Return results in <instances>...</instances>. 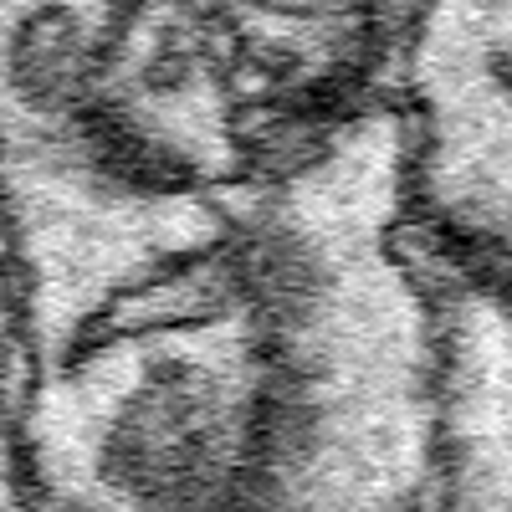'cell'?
I'll list each match as a JSON object with an SVG mask.
<instances>
[{
  "instance_id": "cell-1",
  "label": "cell",
  "mask_w": 512,
  "mask_h": 512,
  "mask_svg": "<svg viewBox=\"0 0 512 512\" xmlns=\"http://www.w3.org/2000/svg\"><path fill=\"white\" fill-rule=\"evenodd\" d=\"M436 277L390 98L47 354L0 272V512H431Z\"/></svg>"
},
{
  "instance_id": "cell-4",
  "label": "cell",
  "mask_w": 512,
  "mask_h": 512,
  "mask_svg": "<svg viewBox=\"0 0 512 512\" xmlns=\"http://www.w3.org/2000/svg\"><path fill=\"white\" fill-rule=\"evenodd\" d=\"M436 262L431 512H512V272Z\"/></svg>"
},
{
  "instance_id": "cell-5",
  "label": "cell",
  "mask_w": 512,
  "mask_h": 512,
  "mask_svg": "<svg viewBox=\"0 0 512 512\" xmlns=\"http://www.w3.org/2000/svg\"><path fill=\"white\" fill-rule=\"evenodd\" d=\"M128 0H0V169L88 139Z\"/></svg>"
},
{
  "instance_id": "cell-3",
  "label": "cell",
  "mask_w": 512,
  "mask_h": 512,
  "mask_svg": "<svg viewBox=\"0 0 512 512\" xmlns=\"http://www.w3.org/2000/svg\"><path fill=\"white\" fill-rule=\"evenodd\" d=\"M226 57L277 159L384 98L415 0H175Z\"/></svg>"
},
{
  "instance_id": "cell-2",
  "label": "cell",
  "mask_w": 512,
  "mask_h": 512,
  "mask_svg": "<svg viewBox=\"0 0 512 512\" xmlns=\"http://www.w3.org/2000/svg\"><path fill=\"white\" fill-rule=\"evenodd\" d=\"M384 98L420 241L512 272V0H415Z\"/></svg>"
}]
</instances>
